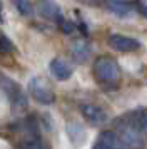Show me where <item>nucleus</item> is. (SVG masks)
I'll list each match as a JSON object with an SVG mask.
<instances>
[{
    "label": "nucleus",
    "instance_id": "f257e3e1",
    "mask_svg": "<svg viewBox=\"0 0 147 149\" xmlns=\"http://www.w3.org/2000/svg\"><path fill=\"white\" fill-rule=\"evenodd\" d=\"M94 74L99 82L105 86H112L119 81V65L110 57H100L94 64Z\"/></svg>",
    "mask_w": 147,
    "mask_h": 149
},
{
    "label": "nucleus",
    "instance_id": "f03ea898",
    "mask_svg": "<svg viewBox=\"0 0 147 149\" xmlns=\"http://www.w3.org/2000/svg\"><path fill=\"white\" fill-rule=\"evenodd\" d=\"M28 92L33 99L44 106H49L55 101V94H53L52 87L49 86V82L44 77H33L28 82Z\"/></svg>",
    "mask_w": 147,
    "mask_h": 149
},
{
    "label": "nucleus",
    "instance_id": "7ed1b4c3",
    "mask_svg": "<svg viewBox=\"0 0 147 149\" xmlns=\"http://www.w3.org/2000/svg\"><path fill=\"white\" fill-rule=\"evenodd\" d=\"M109 45L117 50V52H134L140 47V42L132 39V37H127V35H120V34H112L109 35Z\"/></svg>",
    "mask_w": 147,
    "mask_h": 149
},
{
    "label": "nucleus",
    "instance_id": "20e7f679",
    "mask_svg": "<svg viewBox=\"0 0 147 149\" xmlns=\"http://www.w3.org/2000/svg\"><path fill=\"white\" fill-rule=\"evenodd\" d=\"M0 84H2V87H3V91L7 92V95L10 97V101H12V104L15 106V109H17V107L25 109V107H27L25 95L22 94V91H20L19 84H15L13 81H10V79H7V77H3Z\"/></svg>",
    "mask_w": 147,
    "mask_h": 149
},
{
    "label": "nucleus",
    "instance_id": "39448f33",
    "mask_svg": "<svg viewBox=\"0 0 147 149\" xmlns=\"http://www.w3.org/2000/svg\"><path fill=\"white\" fill-rule=\"evenodd\" d=\"M39 14L47 19V20L57 22L62 17V10H60L59 3L55 0H39Z\"/></svg>",
    "mask_w": 147,
    "mask_h": 149
},
{
    "label": "nucleus",
    "instance_id": "423d86ee",
    "mask_svg": "<svg viewBox=\"0 0 147 149\" xmlns=\"http://www.w3.org/2000/svg\"><path fill=\"white\" fill-rule=\"evenodd\" d=\"M94 148L97 149H109V148H122V142H120L117 132L114 131H102L97 139L94 142Z\"/></svg>",
    "mask_w": 147,
    "mask_h": 149
},
{
    "label": "nucleus",
    "instance_id": "0eeeda50",
    "mask_svg": "<svg viewBox=\"0 0 147 149\" xmlns=\"http://www.w3.org/2000/svg\"><path fill=\"white\" fill-rule=\"evenodd\" d=\"M82 116L85 117L89 122L92 124H104L107 121V114L104 112V109H100L99 106H94V104H84L82 107Z\"/></svg>",
    "mask_w": 147,
    "mask_h": 149
},
{
    "label": "nucleus",
    "instance_id": "6e6552de",
    "mask_svg": "<svg viewBox=\"0 0 147 149\" xmlns=\"http://www.w3.org/2000/svg\"><path fill=\"white\" fill-rule=\"evenodd\" d=\"M49 69H50L52 75L57 81H67L72 75V69L69 67L62 59H52L50 64H49Z\"/></svg>",
    "mask_w": 147,
    "mask_h": 149
},
{
    "label": "nucleus",
    "instance_id": "1a4fd4ad",
    "mask_svg": "<svg viewBox=\"0 0 147 149\" xmlns=\"http://www.w3.org/2000/svg\"><path fill=\"white\" fill-rule=\"evenodd\" d=\"M107 7H109V10H112L114 14L119 15V17H126L132 10V5L129 2H126V0H109Z\"/></svg>",
    "mask_w": 147,
    "mask_h": 149
},
{
    "label": "nucleus",
    "instance_id": "9d476101",
    "mask_svg": "<svg viewBox=\"0 0 147 149\" xmlns=\"http://www.w3.org/2000/svg\"><path fill=\"white\" fill-rule=\"evenodd\" d=\"M72 54L79 62H84V61H87V57H89V54H90V50H89V45H87L85 42L77 40L75 44H74V47H72Z\"/></svg>",
    "mask_w": 147,
    "mask_h": 149
},
{
    "label": "nucleus",
    "instance_id": "9b49d317",
    "mask_svg": "<svg viewBox=\"0 0 147 149\" xmlns=\"http://www.w3.org/2000/svg\"><path fill=\"white\" fill-rule=\"evenodd\" d=\"M67 132H69V136L72 137V141L74 142H80V141H84V137H85V132H84V129L80 127L79 124H69L67 126Z\"/></svg>",
    "mask_w": 147,
    "mask_h": 149
},
{
    "label": "nucleus",
    "instance_id": "f8f14e48",
    "mask_svg": "<svg viewBox=\"0 0 147 149\" xmlns=\"http://www.w3.org/2000/svg\"><path fill=\"white\" fill-rule=\"evenodd\" d=\"M57 25H59V29L64 32V34H72V32H75V24L74 22H70L69 19H64V17H60L59 20H57Z\"/></svg>",
    "mask_w": 147,
    "mask_h": 149
},
{
    "label": "nucleus",
    "instance_id": "ddd939ff",
    "mask_svg": "<svg viewBox=\"0 0 147 149\" xmlns=\"http://www.w3.org/2000/svg\"><path fill=\"white\" fill-rule=\"evenodd\" d=\"M15 7L19 8V12L22 15H25V17L32 15V12H33L32 3H30L28 0H15Z\"/></svg>",
    "mask_w": 147,
    "mask_h": 149
},
{
    "label": "nucleus",
    "instance_id": "4468645a",
    "mask_svg": "<svg viewBox=\"0 0 147 149\" xmlns=\"http://www.w3.org/2000/svg\"><path fill=\"white\" fill-rule=\"evenodd\" d=\"M12 42L7 39L3 34H0V54H8V52H12Z\"/></svg>",
    "mask_w": 147,
    "mask_h": 149
},
{
    "label": "nucleus",
    "instance_id": "2eb2a0df",
    "mask_svg": "<svg viewBox=\"0 0 147 149\" xmlns=\"http://www.w3.org/2000/svg\"><path fill=\"white\" fill-rule=\"evenodd\" d=\"M22 146H24V148H45V144L40 141V139H37V137H32V139H28V141L24 142Z\"/></svg>",
    "mask_w": 147,
    "mask_h": 149
},
{
    "label": "nucleus",
    "instance_id": "dca6fc26",
    "mask_svg": "<svg viewBox=\"0 0 147 149\" xmlns=\"http://www.w3.org/2000/svg\"><path fill=\"white\" fill-rule=\"evenodd\" d=\"M137 8H139V12L144 15V17H147V5H142V3H139V5H137Z\"/></svg>",
    "mask_w": 147,
    "mask_h": 149
},
{
    "label": "nucleus",
    "instance_id": "f3484780",
    "mask_svg": "<svg viewBox=\"0 0 147 149\" xmlns=\"http://www.w3.org/2000/svg\"><path fill=\"white\" fill-rule=\"evenodd\" d=\"M0 20H2V2H0Z\"/></svg>",
    "mask_w": 147,
    "mask_h": 149
}]
</instances>
